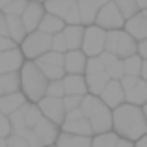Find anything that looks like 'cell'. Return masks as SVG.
<instances>
[{"label": "cell", "instance_id": "cell-22", "mask_svg": "<svg viewBox=\"0 0 147 147\" xmlns=\"http://www.w3.org/2000/svg\"><path fill=\"white\" fill-rule=\"evenodd\" d=\"M88 80V90L93 95H100L104 91V88L108 86V82L112 80V76L108 75V71H100V73H90L86 76Z\"/></svg>", "mask_w": 147, "mask_h": 147}, {"label": "cell", "instance_id": "cell-14", "mask_svg": "<svg viewBox=\"0 0 147 147\" xmlns=\"http://www.w3.org/2000/svg\"><path fill=\"white\" fill-rule=\"evenodd\" d=\"M86 56L88 54L80 49L67 50L65 52V71L71 73V75H82V73H86V65H88Z\"/></svg>", "mask_w": 147, "mask_h": 147}, {"label": "cell", "instance_id": "cell-32", "mask_svg": "<svg viewBox=\"0 0 147 147\" xmlns=\"http://www.w3.org/2000/svg\"><path fill=\"white\" fill-rule=\"evenodd\" d=\"M28 6V0H11L9 4L2 6V13H7V15H22Z\"/></svg>", "mask_w": 147, "mask_h": 147}, {"label": "cell", "instance_id": "cell-46", "mask_svg": "<svg viewBox=\"0 0 147 147\" xmlns=\"http://www.w3.org/2000/svg\"><path fill=\"white\" fill-rule=\"evenodd\" d=\"M142 76L147 80V60H144V69H142Z\"/></svg>", "mask_w": 147, "mask_h": 147}, {"label": "cell", "instance_id": "cell-5", "mask_svg": "<svg viewBox=\"0 0 147 147\" xmlns=\"http://www.w3.org/2000/svg\"><path fill=\"white\" fill-rule=\"evenodd\" d=\"M52 41H54L52 34H47V32H43V30H34V32H30V36H26L24 41H22V52H24V56L36 60L41 54L49 52V50L52 49Z\"/></svg>", "mask_w": 147, "mask_h": 147}, {"label": "cell", "instance_id": "cell-15", "mask_svg": "<svg viewBox=\"0 0 147 147\" xmlns=\"http://www.w3.org/2000/svg\"><path fill=\"white\" fill-rule=\"evenodd\" d=\"M22 56H24V52H21L19 49L2 50V54H0V71L2 73L19 71L24 65L22 63Z\"/></svg>", "mask_w": 147, "mask_h": 147}, {"label": "cell", "instance_id": "cell-34", "mask_svg": "<svg viewBox=\"0 0 147 147\" xmlns=\"http://www.w3.org/2000/svg\"><path fill=\"white\" fill-rule=\"evenodd\" d=\"M43 112H41L39 104L37 106H34V104H30L28 106V112H26V125L30 127V129H34V127L37 125V123L41 121V117H43Z\"/></svg>", "mask_w": 147, "mask_h": 147}, {"label": "cell", "instance_id": "cell-1", "mask_svg": "<svg viewBox=\"0 0 147 147\" xmlns=\"http://www.w3.org/2000/svg\"><path fill=\"white\" fill-rule=\"evenodd\" d=\"M114 129L121 138L127 140H140L147 134V117L145 112L140 108V104L123 102L117 108H114Z\"/></svg>", "mask_w": 147, "mask_h": 147}, {"label": "cell", "instance_id": "cell-37", "mask_svg": "<svg viewBox=\"0 0 147 147\" xmlns=\"http://www.w3.org/2000/svg\"><path fill=\"white\" fill-rule=\"evenodd\" d=\"M100 71H106V65L100 60V56H90L88 65H86V75H90V73H100Z\"/></svg>", "mask_w": 147, "mask_h": 147}, {"label": "cell", "instance_id": "cell-10", "mask_svg": "<svg viewBox=\"0 0 147 147\" xmlns=\"http://www.w3.org/2000/svg\"><path fill=\"white\" fill-rule=\"evenodd\" d=\"M37 104H39L41 112H43L49 119H52L58 125H63L65 115H67V110H65V104H63V97H50V95H45Z\"/></svg>", "mask_w": 147, "mask_h": 147}, {"label": "cell", "instance_id": "cell-38", "mask_svg": "<svg viewBox=\"0 0 147 147\" xmlns=\"http://www.w3.org/2000/svg\"><path fill=\"white\" fill-rule=\"evenodd\" d=\"M82 100H84V95H65L63 97V104H65V110L71 112L75 108H80L82 106Z\"/></svg>", "mask_w": 147, "mask_h": 147}, {"label": "cell", "instance_id": "cell-18", "mask_svg": "<svg viewBox=\"0 0 147 147\" xmlns=\"http://www.w3.org/2000/svg\"><path fill=\"white\" fill-rule=\"evenodd\" d=\"M125 30L130 34V36L136 37L138 41L145 39V37H147V17L140 11V13H136L134 17L127 19V22H125Z\"/></svg>", "mask_w": 147, "mask_h": 147}, {"label": "cell", "instance_id": "cell-35", "mask_svg": "<svg viewBox=\"0 0 147 147\" xmlns=\"http://www.w3.org/2000/svg\"><path fill=\"white\" fill-rule=\"evenodd\" d=\"M47 95H50V97H65V84H63V78L50 80L49 90H47Z\"/></svg>", "mask_w": 147, "mask_h": 147}, {"label": "cell", "instance_id": "cell-2", "mask_svg": "<svg viewBox=\"0 0 147 147\" xmlns=\"http://www.w3.org/2000/svg\"><path fill=\"white\" fill-rule=\"evenodd\" d=\"M82 110L90 117V123L93 127L95 134H102L114 127V112H110V106L99 99L97 95H84L82 100Z\"/></svg>", "mask_w": 147, "mask_h": 147}, {"label": "cell", "instance_id": "cell-17", "mask_svg": "<svg viewBox=\"0 0 147 147\" xmlns=\"http://www.w3.org/2000/svg\"><path fill=\"white\" fill-rule=\"evenodd\" d=\"M58 147H91L93 145V140H90V136L86 134H76V132H63L58 136L56 142Z\"/></svg>", "mask_w": 147, "mask_h": 147}, {"label": "cell", "instance_id": "cell-13", "mask_svg": "<svg viewBox=\"0 0 147 147\" xmlns=\"http://www.w3.org/2000/svg\"><path fill=\"white\" fill-rule=\"evenodd\" d=\"M58 123H54L52 119H49L47 115L45 117H41V121L37 123L34 129H36L37 136L41 138V142L45 144V147L47 145H52L54 142H58V136H60V130H58Z\"/></svg>", "mask_w": 147, "mask_h": 147}, {"label": "cell", "instance_id": "cell-8", "mask_svg": "<svg viewBox=\"0 0 147 147\" xmlns=\"http://www.w3.org/2000/svg\"><path fill=\"white\" fill-rule=\"evenodd\" d=\"M106 36H108V32L102 28V26L90 24L86 28V36H84L82 50L88 54V56H99V54L106 49Z\"/></svg>", "mask_w": 147, "mask_h": 147}, {"label": "cell", "instance_id": "cell-11", "mask_svg": "<svg viewBox=\"0 0 147 147\" xmlns=\"http://www.w3.org/2000/svg\"><path fill=\"white\" fill-rule=\"evenodd\" d=\"M100 99H102L110 108H117L119 104L125 102L127 93H125V88H123L121 80H114L112 78L110 82H108V86L104 88V91L100 93Z\"/></svg>", "mask_w": 147, "mask_h": 147}, {"label": "cell", "instance_id": "cell-28", "mask_svg": "<svg viewBox=\"0 0 147 147\" xmlns=\"http://www.w3.org/2000/svg\"><path fill=\"white\" fill-rule=\"evenodd\" d=\"M28 106L30 104H22L19 110H15L13 114H9V119H11V125H13V132H21L22 129H26V112H28Z\"/></svg>", "mask_w": 147, "mask_h": 147}, {"label": "cell", "instance_id": "cell-31", "mask_svg": "<svg viewBox=\"0 0 147 147\" xmlns=\"http://www.w3.org/2000/svg\"><path fill=\"white\" fill-rule=\"evenodd\" d=\"M115 4H117L119 11L123 13L125 19H130L136 13H140V6H138L136 0H115Z\"/></svg>", "mask_w": 147, "mask_h": 147}, {"label": "cell", "instance_id": "cell-12", "mask_svg": "<svg viewBox=\"0 0 147 147\" xmlns=\"http://www.w3.org/2000/svg\"><path fill=\"white\" fill-rule=\"evenodd\" d=\"M45 9H47V7H43L41 2H37V0H30L28 2L24 13H22V21H24L28 32H34V30L39 28L41 21H43V17H45Z\"/></svg>", "mask_w": 147, "mask_h": 147}, {"label": "cell", "instance_id": "cell-49", "mask_svg": "<svg viewBox=\"0 0 147 147\" xmlns=\"http://www.w3.org/2000/svg\"><path fill=\"white\" fill-rule=\"evenodd\" d=\"M144 112H145V117H147V102L144 104Z\"/></svg>", "mask_w": 147, "mask_h": 147}, {"label": "cell", "instance_id": "cell-52", "mask_svg": "<svg viewBox=\"0 0 147 147\" xmlns=\"http://www.w3.org/2000/svg\"><path fill=\"white\" fill-rule=\"evenodd\" d=\"M37 2H41V0H37Z\"/></svg>", "mask_w": 147, "mask_h": 147}, {"label": "cell", "instance_id": "cell-45", "mask_svg": "<svg viewBox=\"0 0 147 147\" xmlns=\"http://www.w3.org/2000/svg\"><path fill=\"white\" fill-rule=\"evenodd\" d=\"M136 147H147V134H144V136H142L140 140H138Z\"/></svg>", "mask_w": 147, "mask_h": 147}, {"label": "cell", "instance_id": "cell-26", "mask_svg": "<svg viewBox=\"0 0 147 147\" xmlns=\"http://www.w3.org/2000/svg\"><path fill=\"white\" fill-rule=\"evenodd\" d=\"M63 28H65V19H61V17H58V15L49 11V13H45V17H43V21H41L37 30H43V32L54 36V34L63 32Z\"/></svg>", "mask_w": 147, "mask_h": 147}, {"label": "cell", "instance_id": "cell-51", "mask_svg": "<svg viewBox=\"0 0 147 147\" xmlns=\"http://www.w3.org/2000/svg\"><path fill=\"white\" fill-rule=\"evenodd\" d=\"M47 147H52V145H47ZM56 147H58V145H56Z\"/></svg>", "mask_w": 147, "mask_h": 147}, {"label": "cell", "instance_id": "cell-44", "mask_svg": "<svg viewBox=\"0 0 147 147\" xmlns=\"http://www.w3.org/2000/svg\"><path fill=\"white\" fill-rule=\"evenodd\" d=\"M115 147H134V145L130 144V140H127V138H119V142H117Z\"/></svg>", "mask_w": 147, "mask_h": 147}, {"label": "cell", "instance_id": "cell-48", "mask_svg": "<svg viewBox=\"0 0 147 147\" xmlns=\"http://www.w3.org/2000/svg\"><path fill=\"white\" fill-rule=\"evenodd\" d=\"M11 0H0V6H6V4H9Z\"/></svg>", "mask_w": 147, "mask_h": 147}, {"label": "cell", "instance_id": "cell-36", "mask_svg": "<svg viewBox=\"0 0 147 147\" xmlns=\"http://www.w3.org/2000/svg\"><path fill=\"white\" fill-rule=\"evenodd\" d=\"M21 134L26 138V140H28V145H30V147H45V144L41 142V138L37 136L36 129H30V127H26V129L21 130Z\"/></svg>", "mask_w": 147, "mask_h": 147}, {"label": "cell", "instance_id": "cell-50", "mask_svg": "<svg viewBox=\"0 0 147 147\" xmlns=\"http://www.w3.org/2000/svg\"><path fill=\"white\" fill-rule=\"evenodd\" d=\"M142 13H144V15H145V17H147V7H145V9H142Z\"/></svg>", "mask_w": 147, "mask_h": 147}, {"label": "cell", "instance_id": "cell-29", "mask_svg": "<svg viewBox=\"0 0 147 147\" xmlns=\"http://www.w3.org/2000/svg\"><path fill=\"white\" fill-rule=\"evenodd\" d=\"M125 71L127 75H134V76H142V69H144V60L140 56H129L125 58Z\"/></svg>", "mask_w": 147, "mask_h": 147}, {"label": "cell", "instance_id": "cell-27", "mask_svg": "<svg viewBox=\"0 0 147 147\" xmlns=\"http://www.w3.org/2000/svg\"><path fill=\"white\" fill-rule=\"evenodd\" d=\"M75 4H78V0H45L47 11L58 15V17H61V19L67 17V13L73 9Z\"/></svg>", "mask_w": 147, "mask_h": 147}, {"label": "cell", "instance_id": "cell-42", "mask_svg": "<svg viewBox=\"0 0 147 147\" xmlns=\"http://www.w3.org/2000/svg\"><path fill=\"white\" fill-rule=\"evenodd\" d=\"M11 49H17V41L11 36H2V39H0V50H11Z\"/></svg>", "mask_w": 147, "mask_h": 147}, {"label": "cell", "instance_id": "cell-21", "mask_svg": "<svg viewBox=\"0 0 147 147\" xmlns=\"http://www.w3.org/2000/svg\"><path fill=\"white\" fill-rule=\"evenodd\" d=\"M63 36H65V39H67L69 50L82 49L86 30L82 28V24H69V26H65V28H63Z\"/></svg>", "mask_w": 147, "mask_h": 147}, {"label": "cell", "instance_id": "cell-39", "mask_svg": "<svg viewBox=\"0 0 147 147\" xmlns=\"http://www.w3.org/2000/svg\"><path fill=\"white\" fill-rule=\"evenodd\" d=\"M52 50H58V52H67V50H69V45H67V39H65L63 32H60V34H54Z\"/></svg>", "mask_w": 147, "mask_h": 147}, {"label": "cell", "instance_id": "cell-19", "mask_svg": "<svg viewBox=\"0 0 147 147\" xmlns=\"http://www.w3.org/2000/svg\"><path fill=\"white\" fill-rule=\"evenodd\" d=\"M65 84V95H86L88 91V80L82 75H71L67 73V76L63 78Z\"/></svg>", "mask_w": 147, "mask_h": 147}, {"label": "cell", "instance_id": "cell-25", "mask_svg": "<svg viewBox=\"0 0 147 147\" xmlns=\"http://www.w3.org/2000/svg\"><path fill=\"white\" fill-rule=\"evenodd\" d=\"M19 88H22L19 71L2 73V78H0V93H2V95L15 93V91H19Z\"/></svg>", "mask_w": 147, "mask_h": 147}, {"label": "cell", "instance_id": "cell-20", "mask_svg": "<svg viewBox=\"0 0 147 147\" xmlns=\"http://www.w3.org/2000/svg\"><path fill=\"white\" fill-rule=\"evenodd\" d=\"M26 95L24 93H19V91H15V93H7V95H2V99H0V110H2V114H13L15 110H19V108L22 106V104H26Z\"/></svg>", "mask_w": 147, "mask_h": 147}, {"label": "cell", "instance_id": "cell-9", "mask_svg": "<svg viewBox=\"0 0 147 147\" xmlns=\"http://www.w3.org/2000/svg\"><path fill=\"white\" fill-rule=\"evenodd\" d=\"M61 129L67 130V132H76V134H86V136H91L93 132V127L90 123V117L84 114L82 106L80 108H75V110L67 112L65 115V121L61 125Z\"/></svg>", "mask_w": 147, "mask_h": 147}, {"label": "cell", "instance_id": "cell-43", "mask_svg": "<svg viewBox=\"0 0 147 147\" xmlns=\"http://www.w3.org/2000/svg\"><path fill=\"white\" fill-rule=\"evenodd\" d=\"M138 54H140L144 60H147V37L138 43Z\"/></svg>", "mask_w": 147, "mask_h": 147}, {"label": "cell", "instance_id": "cell-40", "mask_svg": "<svg viewBox=\"0 0 147 147\" xmlns=\"http://www.w3.org/2000/svg\"><path fill=\"white\" fill-rule=\"evenodd\" d=\"M0 123H2V130H0V136L2 138H9L13 134V125H11V119L7 114L0 115Z\"/></svg>", "mask_w": 147, "mask_h": 147}, {"label": "cell", "instance_id": "cell-41", "mask_svg": "<svg viewBox=\"0 0 147 147\" xmlns=\"http://www.w3.org/2000/svg\"><path fill=\"white\" fill-rule=\"evenodd\" d=\"M7 147H30V145H28V140L21 132H13L7 138Z\"/></svg>", "mask_w": 147, "mask_h": 147}, {"label": "cell", "instance_id": "cell-30", "mask_svg": "<svg viewBox=\"0 0 147 147\" xmlns=\"http://www.w3.org/2000/svg\"><path fill=\"white\" fill-rule=\"evenodd\" d=\"M119 142L117 138V132H102V134H97L93 138V145L91 147H115Z\"/></svg>", "mask_w": 147, "mask_h": 147}, {"label": "cell", "instance_id": "cell-4", "mask_svg": "<svg viewBox=\"0 0 147 147\" xmlns=\"http://www.w3.org/2000/svg\"><path fill=\"white\" fill-rule=\"evenodd\" d=\"M104 50H110L114 52L115 56H119L121 60L129 56H134L138 52V43H136V37L130 36L129 32H123V30H108V36H106V49Z\"/></svg>", "mask_w": 147, "mask_h": 147}, {"label": "cell", "instance_id": "cell-33", "mask_svg": "<svg viewBox=\"0 0 147 147\" xmlns=\"http://www.w3.org/2000/svg\"><path fill=\"white\" fill-rule=\"evenodd\" d=\"M106 71H108V75H110L114 80H121L123 76L127 75V71H125V61H121V58H117V60L112 61L110 65H106Z\"/></svg>", "mask_w": 147, "mask_h": 147}, {"label": "cell", "instance_id": "cell-3", "mask_svg": "<svg viewBox=\"0 0 147 147\" xmlns=\"http://www.w3.org/2000/svg\"><path fill=\"white\" fill-rule=\"evenodd\" d=\"M21 82H22V91L30 100H37L47 95L50 78L43 73V69L37 65V61H28L22 65L21 71Z\"/></svg>", "mask_w": 147, "mask_h": 147}, {"label": "cell", "instance_id": "cell-7", "mask_svg": "<svg viewBox=\"0 0 147 147\" xmlns=\"http://www.w3.org/2000/svg\"><path fill=\"white\" fill-rule=\"evenodd\" d=\"M95 22H97L99 26H102L104 30H117V28H121V26H125V17H123V13L119 11L115 0H108L99 9Z\"/></svg>", "mask_w": 147, "mask_h": 147}, {"label": "cell", "instance_id": "cell-16", "mask_svg": "<svg viewBox=\"0 0 147 147\" xmlns=\"http://www.w3.org/2000/svg\"><path fill=\"white\" fill-rule=\"evenodd\" d=\"M108 0H78L80 15H82V24H93L97 19L99 9Z\"/></svg>", "mask_w": 147, "mask_h": 147}, {"label": "cell", "instance_id": "cell-24", "mask_svg": "<svg viewBox=\"0 0 147 147\" xmlns=\"http://www.w3.org/2000/svg\"><path fill=\"white\" fill-rule=\"evenodd\" d=\"M6 17H7V26H9V36L17 43H22L26 37V32H28L24 21H22V15H7L6 13Z\"/></svg>", "mask_w": 147, "mask_h": 147}, {"label": "cell", "instance_id": "cell-6", "mask_svg": "<svg viewBox=\"0 0 147 147\" xmlns=\"http://www.w3.org/2000/svg\"><path fill=\"white\" fill-rule=\"evenodd\" d=\"M36 61L50 80L63 78L65 73H67L65 71V52H58V50L45 52L39 58H36Z\"/></svg>", "mask_w": 147, "mask_h": 147}, {"label": "cell", "instance_id": "cell-23", "mask_svg": "<svg viewBox=\"0 0 147 147\" xmlns=\"http://www.w3.org/2000/svg\"><path fill=\"white\" fill-rule=\"evenodd\" d=\"M125 93H127V100H129V102L144 106L147 102V80L142 76V78L138 80L132 88H129Z\"/></svg>", "mask_w": 147, "mask_h": 147}, {"label": "cell", "instance_id": "cell-47", "mask_svg": "<svg viewBox=\"0 0 147 147\" xmlns=\"http://www.w3.org/2000/svg\"><path fill=\"white\" fill-rule=\"evenodd\" d=\"M138 2V6H140V9H145L147 7V0H136Z\"/></svg>", "mask_w": 147, "mask_h": 147}]
</instances>
